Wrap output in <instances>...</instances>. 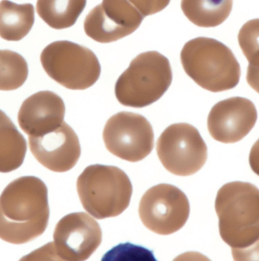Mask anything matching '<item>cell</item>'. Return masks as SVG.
I'll return each instance as SVG.
<instances>
[{
    "instance_id": "cell-20",
    "label": "cell",
    "mask_w": 259,
    "mask_h": 261,
    "mask_svg": "<svg viewBox=\"0 0 259 261\" xmlns=\"http://www.w3.org/2000/svg\"><path fill=\"white\" fill-rule=\"evenodd\" d=\"M240 48L249 62L246 81L248 84L259 93V40L248 43Z\"/></svg>"
},
{
    "instance_id": "cell-1",
    "label": "cell",
    "mask_w": 259,
    "mask_h": 261,
    "mask_svg": "<svg viewBox=\"0 0 259 261\" xmlns=\"http://www.w3.org/2000/svg\"><path fill=\"white\" fill-rule=\"evenodd\" d=\"M49 218L47 187L36 176L15 179L0 195V239L5 242L34 240L45 232Z\"/></svg>"
},
{
    "instance_id": "cell-23",
    "label": "cell",
    "mask_w": 259,
    "mask_h": 261,
    "mask_svg": "<svg viewBox=\"0 0 259 261\" xmlns=\"http://www.w3.org/2000/svg\"><path fill=\"white\" fill-rule=\"evenodd\" d=\"M249 162L252 171L259 176V139L251 148Z\"/></svg>"
},
{
    "instance_id": "cell-14",
    "label": "cell",
    "mask_w": 259,
    "mask_h": 261,
    "mask_svg": "<svg viewBox=\"0 0 259 261\" xmlns=\"http://www.w3.org/2000/svg\"><path fill=\"white\" fill-rule=\"evenodd\" d=\"M65 114V103L59 95L40 91L28 97L21 105L18 124L29 137H39L59 127Z\"/></svg>"
},
{
    "instance_id": "cell-18",
    "label": "cell",
    "mask_w": 259,
    "mask_h": 261,
    "mask_svg": "<svg viewBox=\"0 0 259 261\" xmlns=\"http://www.w3.org/2000/svg\"><path fill=\"white\" fill-rule=\"evenodd\" d=\"M86 4L87 0H37V12L53 29H66L75 24Z\"/></svg>"
},
{
    "instance_id": "cell-4",
    "label": "cell",
    "mask_w": 259,
    "mask_h": 261,
    "mask_svg": "<svg viewBox=\"0 0 259 261\" xmlns=\"http://www.w3.org/2000/svg\"><path fill=\"white\" fill-rule=\"evenodd\" d=\"M77 190L84 208L102 220L117 217L128 207L133 187L127 175L118 167L93 165L77 178Z\"/></svg>"
},
{
    "instance_id": "cell-3",
    "label": "cell",
    "mask_w": 259,
    "mask_h": 261,
    "mask_svg": "<svg viewBox=\"0 0 259 261\" xmlns=\"http://www.w3.org/2000/svg\"><path fill=\"white\" fill-rule=\"evenodd\" d=\"M180 61L186 73L208 91H227L240 82L241 69L233 51L215 39L197 37L187 42Z\"/></svg>"
},
{
    "instance_id": "cell-13",
    "label": "cell",
    "mask_w": 259,
    "mask_h": 261,
    "mask_svg": "<svg viewBox=\"0 0 259 261\" xmlns=\"http://www.w3.org/2000/svg\"><path fill=\"white\" fill-rule=\"evenodd\" d=\"M29 145L31 153L39 163L57 173L71 170L81 156L77 134L65 122L44 135L29 137Z\"/></svg>"
},
{
    "instance_id": "cell-10",
    "label": "cell",
    "mask_w": 259,
    "mask_h": 261,
    "mask_svg": "<svg viewBox=\"0 0 259 261\" xmlns=\"http://www.w3.org/2000/svg\"><path fill=\"white\" fill-rule=\"evenodd\" d=\"M102 136L109 151L127 162H140L153 149L152 125L139 114L123 112L111 117Z\"/></svg>"
},
{
    "instance_id": "cell-11",
    "label": "cell",
    "mask_w": 259,
    "mask_h": 261,
    "mask_svg": "<svg viewBox=\"0 0 259 261\" xmlns=\"http://www.w3.org/2000/svg\"><path fill=\"white\" fill-rule=\"evenodd\" d=\"M144 18L129 0H102L86 17L84 31L98 43H112L133 34Z\"/></svg>"
},
{
    "instance_id": "cell-17",
    "label": "cell",
    "mask_w": 259,
    "mask_h": 261,
    "mask_svg": "<svg viewBox=\"0 0 259 261\" xmlns=\"http://www.w3.org/2000/svg\"><path fill=\"white\" fill-rule=\"evenodd\" d=\"M234 0H182L185 16L200 28H215L224 23L233 9Z\"/></svg>"
},
{
    "instance_id": "cell-16",
    "label": "cell",
    "mask_w": 259,
    "mask_h": 261,
    "mask_svg": "<svg viewBox=\"0 0 259 261\" xmlns=\"http://www.w3.org/2000/svg\"><path fill=\"white\" fill-rule=\"evenodd\" d=\"M32 4H17L9 0L0 2V37L7 41H20L34 24Z\"/></svg>"
},
{
    "instance_id": "cell-5",
    "label": "cell",
    "mask_w": 259,
    "mask_h": 261,
    "mask_svg": "<svg viewBox=\"0 0 259 261\" xmlns=\"http://www.w3.org/2000/svg\"><path fill=\"white\" fill-rule=\"evenodd\" d=\"M169 60L156 51H146L133 59L117 81L118 101L127 107H146L160 99L172 82Z\"/></svg>"
},
{
    "instance_id": "cell-15",
    "label": "cell",
    "mask_w": 259,
    "mask_h": 261,
    "mask_svg": "<svg viewBox=\"0 0 259 261\" xmlns=\"http://www.w3.org/2000/svg\"><path fill=\"white\" fill-rule=\"evenodd\" d=\"M27 142L10 118L0 110V173H10L24 162Z\"/></svg>"
},
{
    "instance_id": "cell-7",
    "label": "cell",
    "mask_w": 259,
    "mask_h": 261,
    "mask_svg": "<svg viewBox=\"0 0 259 261\" xmlns=\"http://www.w3.org/2000/svg\"><path fill=\"white\" fill-rule=\"evenodd\" d=\"M156 150L164 167L176 176H191L207 161L206 144L198 129L189 123L166 128L158 140Z\"/></svg>"
},
{
    "instance_id": "cell-6",
    "label": "cell",
    "mask_w": 259,
    "mask_h": 261,
    "mask_svg": "<svg viewBox=\"0 0 259 261\" xmlns=\"http://www.w3.org/2000/svg\"><path fill=\"white\" fill-rule=\"evenodd\" d=\"M40 62L49 77L69 90H87L100 76V64L94 53L67 40L48 45L40 55Z\"/></svg>"
},
{
    "instance_id": "cell-19",
    "label": "cell",
    "mask_w": 259,
    "mask_h": 261,
    "mask_svg": "<svg viewBox=\"0 0 259 261\" xmlns=\"http://www.w3.org/2000/svg\"><path fill=\"white\" fill-rule=\"evenodd\" d=\"M28 76V63L23 56L11 50H0V90L20 88Z\"/></svg>"
},
{
    "instance_id": "cell-8",
    "label": "cell",
    "mask_w": 259,
    "mask_h": 261,
    "mask_svg": "<svg viewBox=\"0 0 259 261\" xmlns=\"http://www.w3.org/2000/svg\"><path fill=\"white\" fill-rule=\"evenodd\" d=\"M102 229L88 214L78 212L65 216L55 228L53 240L36 253L69 261L87 260L102 242Z\"/></svg>"
},
{
    "instance_id": "cell-12",
    "label": "cell",
    "mask_w": 259,
    "mask_h": 261,
    "mask_svg": "<svg viewBox=\"0 0 259 261\" xmlns=\"http://www.w3.org/2000/svg\"><path fill=\"white\" fill-rule=\"evenodd\" d=\"M258 119L252 101L232 97L215 104L208 117V129L212 138L222 143H235L253 129Z\"/></svg>"
},
{
    "instance_id": "cell-22",
    "label": "cell",
    "mask_w": 259,
    "mask_h": 261,
    "mask_svg": "<svg viewBox=\"0 0 259 261\" xmlns=\"http://www.w3.org/2000/svg\"><path fill=\"white\" fill-rule=\"evenodd\" d=\"M232 254L235 260H259V240L243 249L232 248Z\"/></svg>"
},
{
    "instance_id": "cell-21",
    "label": "cell",
    "mask_w": 259,
    "mask_h": 261,
    "mask_svg": "<svg viewBox=\"0 0 259 261\" xmlns=\"http://www.w3.org/2000/svg\"><path fill=\"white\" fill-rule=\"evenodd\" d=\"M137 10L146 17L154 15L165 9L171 0H129Z\"/></svg>"
},
{
    "instance_id": "cell-9",
    "label": "cell",
    "mask_w": 259,
    "mask_h": 261,
    "mask_svg": "<svg viewBox=\"0 0 259 261\" xmlns=\"http://www.w3.org/2000/svg\"><path fill=\"white\" fill-rule=\"evenodd\" d=\"M190 203L180 189L170 184H159L142 197L139 215L142 223L152 232L162 236L180 230L188 220Z\"/></svg>"
},
{
    "instance_id": "cell-2",
    "label": "cell",
    "mask_w": 259,
    "mask_h": 261,
    "mask_svg": "<svg viewBox=\"0 0 259 261\" xmlns=\"http://www.w3.org/2000/svg\"><path fill=\"white\" fill-rule=\"evenodd\" d=\"M219 233L231 248L243 249L259 240V190L253 184L231 182L217 194Z\"/></svg>"
}]
</instances>
